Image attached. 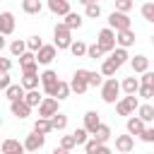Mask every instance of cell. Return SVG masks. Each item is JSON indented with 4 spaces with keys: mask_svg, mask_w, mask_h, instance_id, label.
<instances>
[{
    "mask_svg": "<svg viewBox=\"0 0 154 154\" xmlns=\"http://www.w3.org/2000/svg\"><path fill=\"white\" fill-rule=\"evenodd\" d=\"M58 106H60V101H58L55 96H46V99L38 103V116H41V118H51V116L58 113Z\"/></svg>",
    "mask_w": 154,
    "mask_h": 154,
    "instance_id": "obj_10",
    "label": "cell"
},
{
    "mask_svg": "<svg viewBox=\"0 0 154 154\" xmlns=\"http://www.w3.org/2000/svg\"><path fill=\"white\" fill-rule=\"evenodd\" d=\"M120 91H123V89H120V82H118L116 77L103 79V84H101V99H103V103H116Z\"/></svg>",
    "mask_w": 154,
    "mask_h": 154,
    "instance_id": "obj_2",
    "label": "cell"
},
{
    "mask_svg": "<svg viewBox=\"0 0 154 154\" xmlns=\"http://www.w3.org/2000/svg\"><path fill=\"white\" fill-rule=\"evenodd\" d=\"M41 10H43L41 0H22V12L24 14H41Z\"/></svg>",
    "mask_w": 154,
    "mask_h": 154,
    "instance_id": "obj_23",
    "label": "cell"
},
{
    "mask_svg": "<svg viewBox=\"0 0 154 154\" xmlns=\"http://www.w3.org/2000/svg\"><path fill=\"white\" fill-rule=\"evenodd\" d=\"M10 111H12V116H14V118H19V120H24V118H29V116H31V106H29L24 99L10 101Z\"/></svg>",
    "mask_w": 154,
    "mask_h": 154,
    "instance_id": "obj_11",
    "label": "cell"
},
{
    "mask_svg": "<svg viewBox=\"0 0 154 154\" xmlns=\"http://www.w3.org/2000/svg\"><path fill=\"white\" fill-rule=\"evenodd\" d=\"M72 135H75V142H77V144H87V140H89V132H87V128H84V125H82V128H77Z\"/></svg>",
    "mask_w": 154,
    "mask_h": 154,
    "instance_id": "obj_39",
    "label": "cell"
},
{
    "mask_svg": "<svg viewBox=\"0 0 154 154\" xmlns=\"http://www.w3.org/2000/svg\"><path fill=\"white\" fill-rule=\"evenodd\" d=\"M137 96H142V99H152V96H154V87H149V84H140Z\"/></svg>",
    "mask_w": 154,
    "mask_h": 154,
    "instance_id": "obj_44",
    "label": "cell"
},
{
    "mask_svg": "<svg viewBox=\"0 0 154 154\" xmlns=\"http://www.w3.org/2000/svg\"><path fill=\"white\" fill-rule=\"evenodd\" d=\"M41 84H43L46 96H53L55 94V84H58V72L55 70H43L41 72Z\"/></svg>",
    "mask_w": 154,
    "mask_h": 154,
    "instance_id": "obj_9",
    "label": "cell"
},
{
    "mask_svg": "<svg viewBox=\"0 0 154 154\" xmlns=\"http://www.w3.org/2000/svg\"><path fill=\"white\" fill-rule=\"evenodd\" d=\"M12 70V60L10 58H0V72H10Z\"/></svg>",
    "mask_w": 154,
    "mask_h": 154,
    "instance_id": "obj_49",
    "label": "cell"
},
{
    "mask_svg": "<svg viewBox=\"0 0 154 154\" xmlns=\"http://www.w3.org/2000/svg\"><path fill=\"white\" fill-rule=\"evenodd\" d=\"M116 149L120 152V154H130L132 149H135V137L128 132V135H118L116 137Z\"/></svg>",
    "mask_w": 154,
    "mask_h": 154,
    "instance_id": "obj_13",
    "label": "cell"
},
{
    "mask_svg": "<svg viewBox=\"0 0 154 154\" xmlns=\"http://www.w3.org/2000/svg\"><path fill=\"white\" fill-rule=\"evenodd\" d=\"M24 94H26V89H24L22 84H10V87L5 89V96H7L10 101H17V99H24Z\"/></svg>",
    "mask_w": 154,
    "mask_h": 154,
    "instance_id": "obj_24",
    "label": "cell"
},
{
    "mask_svg": "<svg viewBox=\"0 0 154 154\" xmlns=\"http://www.w3.org/2000/svg\"><path fill=\"white\" fill-rule=\"evenodd\" d=\"M43 144H46V135L43 132H36V130H31L26 135V140H24V149L26 152H41Z\"/></svg>",
    "mask_w": 154,
    "mask_h": 154,
    "instance_id": "obj_7",
    "label": "cell"
},
{
    "mask_svg": "<svg viewBox=\"0 0 154 154\" xmlns=\"http://www.w3.org/2000/svg\"><path fill=\"white\" fill-rule=\"evenodd\" d=\"M118 70H120V67H118L111 58H106V60L101 63V75H103V77H116V72H118Z\"/></svg>",
    "mask_w": 154,
    "mask_h": 154,
    "instance_id": "obj_30",
    "label": "cell"
},
{
    "mask_svg": "<svg viewBox=\"0 0 154 154\" xmlns=\"http://www.w3.org/2000/svg\"><path fill=\"white\" fill-rule=\"evenodd\" d=\"M137 108H140V99H137V94H125L123 99H118L116 101V111H118V116H132V113H137Z\"/></svg>",
    "mask_w": 154,
    "mask_h": 154,
    "instance_id": "obj_3",
    "label": "cell"
},
{
    "mask_svg": "<svg viewBox=\"0 0 154 154\" xmlns=\"http://www.w3.org/2000/svg\"><path fill=\"white\" fill-rule=\"evenodd\" d=\"M140 84H149V87H154V72H152V70L142 72V77H140Z\"/></svg>",
    "mask_w": 154,
    "mask_h": 154,
    "instance_id": "obj_47",
    "label": "cell"
},
{
    "mask_svg": "<svg viewBox=\"0 0 154 154\" xmlns=\"http://www.w3.org/2000/svg\"><path fill=\"white\" fill-rule=\"evenodd\" d=\"M14 26H17L14 14H12V12H0V34L10 36V34L14 31Z\"/></svg>",
    "mask_w": 154,
    "mask_h": 154,
    "instance_id": "obj_15",
    "label": "cell"
},
{
    "mask_svg": "<svg viewBox=\"0 0 154 154\" xmlns=\"http://www.w3.org/2000/svg\"><path fill=\"white\" fill-rule=\"evenodd\" d=\"M96 154H111V149H108V144H101V147H99V152H96Z\"/></svg>",
    "mask_w": 154,
    "mask_h": 154,
    "instance_id": "obj_52",
    "label": "cell"
},
{
    "mask_svg": "<svg viewBox=\"0 0 154 154\" xmlns=\"http://www.w3.org/2000/svg\"><path fill=\"white\" fill-rule=\"evenodd\" d=\"M70 89H72L77 96H82V94L89 89V70L77 67V70H75V75H72V79H70Z\"/></svg>",
    "mask_w": 154,
    "mask_h": 154,
    "instance_id": "obj_4",
    "label": "cell"
},
{
    "mask_svg": "<svg viewBox=\"0 0 154 154\" xmlns=\"http://www.w3.org/2000/svg\"><path fill=\"white\" fill-rule=\"evenodd\" d=\"M120 89L125 91V94H137L140 91V77H125L123 82H120Z\"/></svg>",
    "mask_w": 154,
    "mask_h": 154,
    "instance_id": "obj_22",
    "label": "cell"
},
{
    "mask_svg": "<svg viewBox=\"0 0 154 154\" xmlns=\"http://www.w3.org/2000/svg\"><path fill=\"white\" fill-rule=\"evenodd\" d=\"M63 24H65L67 29H79V26H82V14H77V12H67L65 19H63Z\"/></svg>",
    "mask_w": 154,
    "mask_h": 154,
    "instance_id": "obj_29",
    "label": "cell"
},
{
    "mask_svg": "<svg viewBox=\"0 0 154 154\" xmlns=\"http://www.w3.org/2000/svg\"><path fill=\"white\" fill-rule=\"evenodd\" d=\"M116 43L120 48H130L135 43V31L132 29H123V31H116Z\"/></svg>",
    "mask_w": 154,
    "mask_h": 154,
    "instance_id": "obj_16",
    "label": "cell"
},
{
    "mask_svg": "<svg viewBox=\"0 0 154 154\" xmlns=\"http://www.w3.org/2000/svg\"><path fill=\"white\" fill-rule=\"evenodd\" d=\"M125 128H128V132H130L132 137H135V135L140 137V135H142V130L147 128V123H144V120H142L140 116H135V113H132V116L128 118V123H125Z\"/></svg>",
    "mask_w": 154,
    "mask_h": 154,
    "instance_id": "obj_14",
    "label": "cell"
},
{
    "mask_svg": "<svg viewBox=\"0 0 154 154\" xmlns=\"http://www.w3.org/2000/svg\"><path fill=\"white\" fill-rule=\"evenodd\" d=\"M29 154H41V152H29Z\"/></svg>",
    "mask_w": 154,
    "mask_h": 154,
    "instance_id": "obj_55",
    "label": "cell"
},
{
    "mask_svg": "<svg viewBox=\"0 0 154 154\" xmlns=\"http://www.w3.org/2000/svg\"><path fill=\"white\" fill-rule=\"evenodd\" d=\"M70 91H72V89H70V82L58 79V84H55V94H53V96H55L58 101H65V99L70 96Z\"/></svg>",
    "mask_w": 154,
    "mask_h": 154,
    "instance_id": "obj_27",
    "label": "cell"
},
{
    "mask_svg": "<svg viewBox=\"0 0 154 154\" xmlns=\"http://www.w3.org/2000/svg\"><path fill=\"white\" fill-rule=\"evenodd\" d=\"M24 51H26V41H24V38H14V41L10 43V53H12V58H19Z\"/></svg>",
    "mask_w": 154,
    "mask_h": 154,
    "instance_id": "obj_31",
    "label": "cell"
},
{
    "mask_svg": "<svg viewBox=\"0 0 154 154\" xmlns=\"http://www.w3.org/2000/svg\"><path fill=\"white\" fill-rule=\"evenodd\" d=\"M96 43L101 46V51L103 53H111L118 43H116V31L111 29V26H106V29H101L99 34H96Z\"/></svg>",
    "mask_w": 154,
    "mask_h": 154,
    "instance_id": "obj_6",
    "label": "cell"
},
{
    "mask_svg": "<svg viewBox=\"0 0 154 154\" xmlns=\"http://www.w3.org/2000/svg\"><path fill=\"white\" fill-rule=\"evenodd\" d=\"M36 63V53L34 51H24L19 55V67H26V65H34Z\"/></svg>",
    "mask_w": 154,
    "mask_h": 154,
    "instance_id": "obj_38",
    "label": "cell"
},
{
    "mask_svg": "<svg viewBox=\"0 0 154 154\" xmlns=\"http://www.w3.org/2000/svg\"><path fill=\"white\" fill-rule=\"evenodd\" d=\"M22 72H38V63H34V65H26V67H22Z\"/></svg>",
    "mask_w": 154,
    "mask_h": 154,
    "instance_id": "obj_50",
    "label": "cell"
},
{
    "mask_svg": "<svg viewBox=\"0 0 154 154\" xmlns=\"http://www.w3.org/2000/svg\"><path fill=\"white\" fill-rule=\"evenodd\" d=\"M41 46H43V41H41V36H38V34H34V36H29V38H26V51L38 53V51H41Z\"/></svg>",
    "mask_w": 154,
    "mask_h": 154,
    "instance_id": "obj_37",
    "label": "cell"
},
{
    "mask_svg": "<svg viewBox=\"0 0 154 154\" xmlns=\"http://www.w3.org/2000/svg\"><path fill=\"white\" fill-rule=\"evenodd\" d=\"M91 137H94L96 142H101V144H106V142L111 140V128H108L106 123H101V125H99V128L94 130V135H91Z\"/></svg>",
    "mask_w": 154,
    "mask_h": 154,
    "instance_id": "obj_26",
    "label": "cell"
},
{
    "mask_svg": "<svg viewBox=\"0 0 154 154\" xmlns=\"http://www.w3.org/2000/svg\"><path fill=\"white\" fill-rule=\"evenodd\" d=\"M137 116H140L144 123H154V106H152V103H140Z\"/></svg>",
    "mask_w": 154,
    "mask_h": 154,
    "instance_id": "obj_28",
    "label": "cell"
},
{
    "mask_svg": "<svg viewBox=\"0 0 154 154\" xmlns=\"http://www.w3.org/2000/svg\"><path fill=\"white\" fill-rule=\"evenodd\" d=\"M108 26H111L113 31L132 29V19L128 17V12H118V10H113V12L108 14Z\"/></svg>",
    "mask_w": 154,
    "mask_h": 154,
    "instance_id": "obj_5",
    "label": "cell"
},
{
    "mask_svg": "<svg viewBox=\"0 0 154 154\" xmlns=\"http://www.w3.org/2000/svg\"><path fill=\"white\" fill-rule=\"evenodd\" d=\"M10 84H12V79H10V72H0V89L5 91Z\"/></svg>",
    "mask_w": 154,
    "mask_h": 154,
    "instance_id": "obj_48",
    "label": "cell"
},
{
    "mask_svg": "<svg viewBox=\"0 0 154 154\" xmlns=\"http://www.w3.org/2000/svg\"><path fill=\"white\" fill-rule=\"evenodd\" d=\"M84 14H87L89 19H99V17H101V5H99V2H89V5H84Z\"/></svg>",
    "mask_w": 154,
    "mask_h": 154,
    "instance_id": "obj_35",
    "label": "cell"
},
{
    "mask_svg": "<svg viewBox=\"0 0 154 154\" xmlns=\"http://www.w3.org/2000/svg\"><path fill=\"white\" fill-rule=\"evenodd\" d=\"M140 14H142V19H147L149 24H154V2H144L140 7Z\"/></svg>",
    "mask_w": 154,
    "mask_h": 154,
    "instance_id": "obj_36",
    "label": "cell"
},
{
    "mask_svg": "<svg viewBox=\"0 0 154 154\" xmlns=\"http://www.w3.org/2000/svg\"><path fill=\"white\" fill-rule=\"evenodd\" d=\"M53 154H70V149H65V147H60V144H58V147L53 149Z\"/></svg>",
    "mask_w": 154,
    "mask_h": 154,
    "instance_id": "obj_51",
    "label": "cell"
},
{
    "mask_svg": "<svg viewBox=\"0 0 154 154\" xmlns=\"http://www.w3.org/2000/svg\"><path fill=\"white\" fill-rule=\"evenodd\" d=\"M0 152H2V154H24L26 149H24V142L7 137V140H2V144H0Z\"/></svg>",
    "mask_w": 154,
    "mask_h": 154,
    "instance_id": "obj_12",
    "label": "cell"
},
{
    "mask_svg": "<svg viewBox=\"0 0 154 154\" xmlns=\"http://www.w3.org/2000/svg\"><path fill=\"white\" fill-rule=\"evenodd\" d=\"M60 147H65V149H70V152H72V149L77 147L75 135H63V137H60Z\"/></svg>",
    "mask_w": 154,
    "mask_h": 154,
    "instance_id": "obj_42",
    "label": "cell"
},
{
    "mask_svg": "<svg viewBox=\"0 0 154 154\" xmlns=\"http://www.w3.org/2000/svg\"><path fill=\"white\" fill-rule=\"evenodd\" d=\"M5 46H7V41H5V34H0V51H2Z\"/></svg>",
    "mask_w": 154,
    "mask_h": 154,
    "instance_id": "obj_53",
    "label": "cell"
},
{
    "mask_svg": "<svg viewBox=\"0 0 154 154\" xmlns=\"http://www.w3.org/2000/svg\"><path fill=\"white\" fill-rule=\"evenodd\" d=\"M99 125H101L99 113H96V111H87V113H84V128H87V132L94 135V130H96Z\"/></svg>",
    "mask_w": 154,
    "mask_h": 154,
    "instance_id": "obj_20",
    "label": "cell"
},
{
    "mask_svg": "<svg viewBox=\"0 0 154 154\" xmlns=\"http://www.w3.org/2000/svg\"><path fill=\"white\" fill-rule=\"evenodd\" d=\"M55 55H58V48H55L53 43H43L41 51L36 53V63H38V65H51V63L55 60Z\"/></svg>",
    "mask_w": 154,
    "mask_h": 154,
    "instance_id": "obj_8",
    "label": "cell"
},
{
    "mask_svg": "<svg viewBox=\"0 0 154 154\" xmlns=\"http://www.w3.org/2000/svg\"><path fill=\"white\" fill-rule=\"evenodd\" d=\"M38 82H41V75L38 72H22V87L29 91V89H38Z\"/></svg>",
    "mask_w": 154,
    "mask_h": 154,
    "instance_id": "obj_19",
    "label": "cell"
},
{
    "mask_svg": "<svg viewBox=\"0 0 154 154\" xmlns=\"http://www.w3.org/2000/svg\"><path fill=\"white\" fill-rule=\"evenodd\" d=\"M34 130H36V132H43V135H51V132H53L51 118H41V116H38V118L34 120Z\"/></svg>",
    "mask_w": 154,
    "mask_h": 154,
    "instance_id": "obj_25",
    "label": "cell"
},
{
    "mask_svg": "<svg viewBox=\"0 0 154 154\" xmlns=\"http://www.w3.org/2000/svg\"><path fill=\"white\" fill-rule=\"evenodd\" d=\"M108 58H111V60H113L118 67H123V65L130 60V55H128V48H120V46H116V48L111 51V55H108Z\"/></svg>",
    "mask_w": 154,
    "mask_h": 154,
    "instance_id": "obj_21",
    "label": "cell"
},
{
    "mask_svg": "<svg viewBox=\"0 0 154 154\" xmlns=\"http://www.w3.org/2000/svg\"><path fill=\"white\" fill-rule=\"evenodd\" d=\"M101 55H103V51H101V46H99V43H91V46H87V58L96 60V58H101Z\"/></svg>",
    "mask_w": 154,
    "mask_h": 154,
    "instance_id": "obj_40",
    "label": "cell"
},
{
    "mask_svg": "<svg viewBox=\"0 0 154 154\" xmlns=\"http://www.w3.org/2000/svg\"><path fill=\"white\" fill-rule=\"evenodd\" d=\"M132 5H135L132 0H116V10H118V12H130Z\"/></svg>",
    "mask_w": 154,
    "mask_h": 154,
    "instance_id": "obj_45",
    "label": "cell"
},
{
    "mask_svg": "<svg viewBox=\"0 0 154 154\" xmlns=\"http://www.w3.org/2000/svg\"><path fill=\"white\" fill-rule=\"evenodd\" d=\"M130 65H132V72L142 75V72H147V70H149V58H147V55H142V53H137L135 58H130Z\"/></svg>",
    "mask_w": 154,
    "mask_h": 154,
    "instance_id": "obj_18",
    "label": "cell"
},
{
    "mask_svg": "<svg viewBox=\"0 0 154 154\" xmlns=\"http://www.w3.org/2000/svg\"><path fill=\"white\" fill-rule=\"evenodd\" d=\"M53 46L58 51H70V46H72V29H67L63 22L55 24V29H53Z\"/></svg>",
    "mask_w": 154,
    "mask_h": 154,
    "instance_id": "obj_1",
    "label": "cell"
},
{
    "mask_svg": "<svg viewBox=\"0 0 154 154\" xmlns=\"http://www.w3.org/2000/svg\"><path fill=\"white\" fill-rule=\"evenodd\" d=\"M101 84H103V75L89 70V87H101Z\"/></svg>",
    "mask_w": 154,
    "mask_h": 154,
    "instance_id": "obj_41",
    "label": "cell"
},
{
    "mask_svg": "<svg viewBox=\"0 0 154 154\" xmlns=\"http://www.w3.org/2000/svg\"><path fill=\"white\" fill-rule=\"evenodd\" d=\"M96 2H99V0H96Z\"/></svg>",
    "mask_w": 154,
    "mask_h": 154,
    "instance_id": "obj_56",
    "label": "cell"
},
{
    "mask_svg": "<svg viewBox=\"0 0 154 154\" xmlns=\"http://www.w3.org/2000/svg\"><path fill=\"white\" fill-rule=\"evenodd\" d=\"M70 53H72L75 58H84V55H87V43H84V41H79V38H77V41H72Z\"/></svg>",
    "mask_w": 154,
    "mask_h": 154,
    "instance_id": "obj_33",
    "label": "cell"
},
{
    "mask_svg": "<svg viewBox=\"0 0 154 154\" xmlns=\"http://www.w3.org/2000/svg\"><path fill=\"white\" fill-rule=\"evenodd\" d=\"M99 147H101V142H96L94 137H89V140H87V144H84V152H87V154H96V152H99Z\"/></svg>",
    "mask_w": 154,
    "mask_h": 154,
    "instance_id": "obj_43",
    "label": "cell"
},
{
    "mask_svg": "<svg viewBox=\"0 0 154 154\" xmlns=\"http://www.w3.org/2000/svg\"><path fill=\"white\" fill-rule=\"evenodd\" d=\"M140 140H142V142H152V144H154V125L144 128V130H142V135H140Z\"/></svg>",
    "mask_w": 154,
    "mask_h": 154,
    "instance_id": "obj_46",
    "label": "cell"
},
{
    "mask_svg": "<svg viewBox=\"0 0 154 154\" xmlns=\"http://www.w3.org/2000/svg\"><path fill=\"white\" fill-rule=\"evenodd\" d=\"M51 123H53V130H58V132H60V130H65V128H67V116L58 111L55 116H51Z\"/></svg>",
    "mask_w": 154,
    "mask_h": 154,
    "instance_id": "obj_32",
    "label": "cell"
},
{
    "mask_svg": "<svg viewBox=\"0 0 154 154\" xmlns=\"http://www.w3.org/2000/svg\"><path fill=\"white\" fill-rule=\"evenodd\" d=\"M24 101H26V103H29V106L34 108V106H38V103L43 101V96L38 94V89H29V91L24 94Z\"/></svg>",
    "mask_w": 154,
    "mask_h": 154,
    "instance_id": "obj_34",
    "label": "cell"
},
{
    "mask_svg": "<svg viewBox=\"0 0 154 154\" xmlns=\"http://www.w3.org/2000/svg\"><path fill=\"white\" fill-rule=\"evenodd\" d=\"M77 2H82V5H89V2H96V0H77Z\"/></svg>",
    "mask_w": 154,
    "mask_h": 154,
    "instance_id": "obj_54",
    "label": "cell"
},
{
    "mask_svg": "<svg viewBox=\"0 0 154 154\" xmlns=\"http://www.w3.org/2000/svg\"><path fill=\"white\" fill-rule=\"evenodd\" d=\"M48 10L53 14H58V17H65L67 12H72L70 10V0H48Z\"/></svg>",
    "mask_w": 154,
    "mask_h": 154,
    "instance_id": "obj_17",
    "label": "cell"
}]
</instances>
